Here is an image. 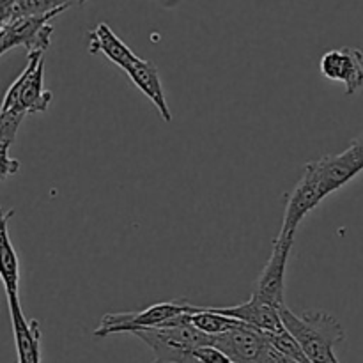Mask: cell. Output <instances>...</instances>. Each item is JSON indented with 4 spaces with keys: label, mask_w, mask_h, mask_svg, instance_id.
I'll return each mask as SVG.
<instances>
[{
    "label": "cell",
    "mask_w": 363,
    "mask_h": 363,
    "mask_svg": "<svg viewBox=\"0 0 363 363\" xmlns=\"http://www.w3.org/2000/svg\"><path fill=\"white\" fill-rule=\"evenodd\" d=\"M0 162H2V181H6L9 176H14L20 170V162L11 156H4L0 158Z\"/></svg>",
    "instance_id": "obj_19"
},
{
    "label": "cell",
    "mask_w": 363,
    "mask_h": 363,
    "mask_svg": "<svg viewBox=\"0 0 363 363\" xmlns=\"http://www.w3.org/2000/svg\"><path fill=\"white\" fill-rule=\"evenodd\" d=\"M325 197L326 195L323 191L321 183H319L318 174L312 169L311 163H307L303 170V176H301V179L298 181L294 190L287 197L282 229H280V234L277 238L294 241V236H296V230L300 227V223L303 222V218L312 209L318 208L319 202Z\"/></svg>",
    "instance_id": "obj_6"
},
{
    "label": "cell",
    "mask_w": 363,
    "mask_h": 363,
    "mask_svg": "<svg viewBox=\"0 0 363 363\" xmlns=\"http://www.w3.org/2000/svg\"><path fill=\"white\" fill-rule=\"evenodd\" d=\"M14 215V209L4 213L0 218V264H2V282L6 287V294L18 293L20 286V259H18L14 245L9 238V218Z\"/></svg>",
    "instance_id": "obj_16"
},
{
    "label": "cell",
    "mask_w": 363,
    "mask_h": 363,
    "mask_svg": "<svg viewBox=\"0 0 363 363\" xmlns=\"http://www.w3.org/2000/svg\"><path fill=\"white\" fill-rule=\"evenodd\" d=\"M280 318L312 363H340L335 357V346L342 342L346 335L335 315L325 311L294 314L289 307H284Z\"/></svg>",
    "instance_id": "obj_1"
},
{
    "label": "cell",
    "mask_w": 363,
    "mask_h": 363,
    "mask_svg": "<svg viewBox=\"0 0 363 363\" xmlns=\"http://www.w3.org/2000/svg\"><path fill=\"white\" fill-rule=\"evenodd\" d=\"M311 165L318 174V179L326 197L350 183L351 179H354L363 170L347 149L340 155H330L314 160V162H311Z\"/></svg>",
    "instance_id": "obj_10"
},
{
    "label": "cell",
    "mask_w": 363,
    "mask_h": 363,
    "mask_svg": "<svg viewBox=\"0 0 363 363\" xmlns=\"http://www.w3.org/2000/svg\"><path fill=\"white\" fill-rule=\"evenodd\" d=\"M89 52L92 55L101 53L123 71H126L138 59L137 53L123 39L117 38L116 32L106 23H99L94 30L89 32Z\"/></svg>",
    "instance_id": "obj_13"
},
{
    "label": "cell",
    "mask_w": 363,
    "mask_h": 363,
    "mask_svg": "<svg viewBox=\"0 0 363 363\" xmlns=\"http://www.w3.org/2000/svg\"><path fill=\"white\" fill-rule=\"evenodd\" d=\"M67 9H57L35 16H21L2 25L0 30V55L13 48H25L27 55L35 52L45 53L52 41V20Z\"/></svg>",
    "instance_id": "obj_4"
},
{
    "label": "cell",
    "mask_w": 363,
    "mask_h": 363,
    "mask_svg": "<svg viewBox=\"0 0 363 363\" xmlns=\"http://www.w3.org/2000/svg\"><path fill=\"white\" fill-rule=\"evenodd\" d=\"M124 73H126L128 77H130V80L140 89V92H144V94L151 99V103L156 106V110H158L160 116L163 117V121H165V123H170V121H172V112H170L165 92H163L158 67H156L151 60H145L138 57Z\"/></svg>",
    "instance_id": "obj_12"
},
{
    "label": "cell",
    "mask_w": 363,
    "mask_h": 363,
    "mask_svg": "<svg viewBox=\"0 0 363 363\" xmlns=\"http://www.w3.org/2000/svg\"><path fill=\"white\" fill-rule=\"evenodd\" d=\"M89 0H0L2 25L21 16H35L46 14L57 9H71L73 6H82Z\"/></svg>",
    "instance_id": "obj_15"
},
{
    "label": "cell",
    "mask_w": 363,
    "mask_h": 363,
    "mask_svg": "<svg viewBox=\"0 0 363 363\" xmlns=\"http://www.w3.org/2000/svg\"><path fill=\"white\" fill-rule=\"evenodd\" d=\"M152 363H165V362H162V360H155Z\"/></svg>",
    "instance_id": "obj_21"
},
{
    "label": "cell",
    "mask_w": 363,
    "mask_h": 363,
    "mask_svg": "<svg viewBox=\"0 0 363 363\" xmlns=\"http://www.w3.org/2000/svg\"><path fill=\"white\" fill-rule=\"evenodd\" d=\"M23 112H0V158L9 156V147L16 140L20 124L23 123Z\"/></svg>",
    "instance_id": "obj_18"
},
{
    "label": "cell",
    "mask_w": 363,
    "mask_h": 363,
    "mask_svg": "<svg viewBox=\"0 0 363 363\" xmlns=\"http://www.w3.org/2000/svg\"><path fill=\"white\" fill-rule=\"evenodd\" d=\"M197 311V305L190 303L188 300H174L151 305L144 311L105 314L98 328L94 330V337H108L113 333H135L138 330L158 328L177 315L194 314Z\"/></svg>",
    "instance_id": "obj_3"
},
{
    "label": "cell",
    "mask_w": 363,
    "mask_h": 363,
    "mask_svg": "<svg viewBox=\"0 0 363 363\" xmlns=\"http://www.w3.org/2000/svg\"><path fill=\"white\" fill-rule=\"evenodd\" d=\"M27 57V66L7 89L0 112L43 113L52 103L53 94L45 89V57L41 52Z\"/></svg>",
    "instance_id": "obj_2"
},
{
    "label": "cell",
    "mask_w": 363,
    "mask_h": 363,
    "mask_svg": "<svg viewBox=\"0 0 363 363\" xmlns=\"http://www.w3.org/2000/svg\"><path fill=\"white\" fill-rule=\"evenodd\" d=\"M293 243L294 241L291 240L277 238L275 243H273L272 255H269L264 269L259 273L250 298L261 301V303L272 305L279 311L286 307L284 287H286V268L287 262H289V254L293 250Z\"/></svg>",
    "instance_id": "obj_7"
},
{
    "label": "cell",
    "mask_w": 363,
    "mask_h": 363,
    "mask_svg": "<svg viewBox=\"0 0 363 363\" xmlns=\"http://www.w3.org/2000/svg\"><path fill=\"white\" fill-rule=\"evenodd\" d=\"M347 151L354 156V160L358 162V165L363 169V131L358 135L357 138H353V140L350 142V145H347Z\"/></svg>",
    "instance_id": "obj_20"
},
{
    "label": "cell",
    "mask_w": 363,
    "mask_h": 363,
    "mask_svg": "<svg viewBox=\"0 0 363 363\" xmlns=\"http://www.w3.org/2000/svg\"><path fill=\"white\" fill-rule=\"evenodd\" d=\"M213 312L222 315H229V318L238 319V321L245 323L248 326L261 330L266 333H277L286 330L282 318H280L279 308L272 307V305L261 303V301L250 298L248 301L241 305H234V307H209Z\"/></svg>",
    "instance_id": "obj_11"
},
{
    "label": "cell",
    "mask_w": 363,
    "mask_h": 363,
    "mask_svg": "<svg viewBox=\"0 0 363 363\" xmlns=\"http://www.w3.org/2000/svg\"><path fill=\"white\" fill-rule=\"evenodd\" d=\"M213 347L227 354L234 363H273V346L266 332L245 323L222 335L213 337Z\"/></svg>",
    "instance_id": "obj_5"
},
{
    "label": "cell",
    "mask_w": 363,
    "mask_h": 363,
    "mask_svg": "<svg viewBox=\"0 0 363 363\" xmlns=\"http://www.w3.org/2000/svg\"><path fill=\"white\" fill-rule=\"evenodd\" d=\"M190 323L195 326V328L208 333V335L211 337L222 335V333L243 325L241 321H238V319L234 318H229V315L216 314V312H213L209 307H199L197 312L190 314Z\"/></svg>",
    "instance_id": "obj_17"
},
{
    "label": "cell",
    "mask_w": 363,
    "mask_h": 363,
    "mask_svg": "<svg viewBox=\"0 0 363 363\" xmlns=\"http://www.w3.org/2000/svg\"><path fill=\"white\" fill-rule=\"evenodd\" d=\"M7 303H9L11 323H13L18 363H43L39 323L35 319L25 318L18 293L7 294Z\"/></svg>",
    "instance_id": "obj_9"
},
{
    "label": "cell",
    "mask_w": 363,
    "mask_h": 363,
    "mask_svg": "<svg viewBox=\"0 0 363 363\" xmlns=\"http://www.w3.org/2000/svg\"><path fill=\"white\" fill-rule=\"evenodd\" d=\"M133 335L151 347L156 360H162L165 363H202L195 357V350L174 342L169 337L163 335L158 328L138 330Z\"/></svg>",
    "instance_id": "obj_14"
},
{
    "label": "cell",
    "mask_w": 363,
    "mask_h": 363,
    "mask_svg": "<svg viewBox=\"0 0 363 363\" xmlns=\"http://www.w3.org/2000/svg\"><path fill=\"white\" fill-rule=\"evenodd\" d=\"M321 74L328 80L342 82L346 94L353 96L363 87V53L358 48L330 50L319 60Z\"/></svg>",
    "instance_id": "obj_8"
}]
</instances>
